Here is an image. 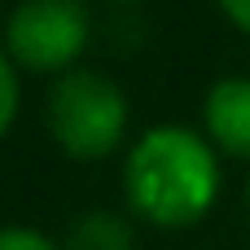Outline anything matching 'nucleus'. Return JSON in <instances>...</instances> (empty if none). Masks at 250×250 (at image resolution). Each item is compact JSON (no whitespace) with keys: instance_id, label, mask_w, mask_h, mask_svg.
<instances>
[{"instance_id":"obj_5","label":"nucleus","mask_w":250,"mask_h":250,"mask_svg":"<svg viewBox=\"0 0 250 250\" xmlns=\"http://www.w3.org/2000/svg\"><path fill=\"white\" fill-rule=\"evenodd\" d=\"M66 250H136V237H132V224L114 211H88L75 220L70 237H66Z\"/></svg>"},{"instance_id":"obj_8","label":"nucleus","mask_w":250,"mask_h":250,"mask_svg":"<svg viewBox=\"0 0 250 250\" xmlns=\"http://www.w3.org/2000/svg\"><path fill=\"white\" fill-rule=\"evenodd\" d=\"M220 4V13L242 31V35H250V0H215Z\"/></svg>"},{"instance_id":"obj_4","label":"nucleus","mask_w":250,"mask_h":250,"mask_svg":"<svg viewBox=\"0 0 250 250\" xmlns=\"http://www.w3.org/2000/svg\"><path fill=\"white\" fill-rule=\"evenodd\" d=\"M202 132L220 154L250 163V75H224L207 88Z\"/></svg>"},{"instance_id":"obj_2","label":"nucleus","mask_w":250,"mask_h":250,"mask_svg":"<svg viewBox=\"0 0 250 250\" xmlns=\"http://www.w3.org/2000/svg\"><path fill=\"white\" fill-rule=\"evenodd\" d=\"M127 119L132 110H127L123 88L110 75L83 70V66L57 75L44 101L48 136L57 141L66 158H79V163L110 158L127 141Z\"/></svg>"},{"instance_id":"obj_3","label":"nucleus","mask_w":250,"mask_h":250,"mask_svg":"<svg viewBox=\"0 0 250 250\" xmlns=\"http://www.w3.org/2000/svg\"><path fill=\"white\" fill-rule=\"evenodd\" d=\"M92 18L83 0H22L4 22V53L18 70L66 75L83 57Z\"/></svg>"},{"instance_id":"obj_1","label":"nucleus","mask_w":250,"mask_h":250,"mask_svg":"<svg viewBox=\"0 0 250 250\" xmlns=\"http://www.w3.org/2000/svg\"><path fill=\"white\" fill-rule=\"evenodd\" d=\"M220 149L185 123L145 127L123 158L127 211L154 229H189L220 202Z\"/></svg>"},{"instance_id":"obj_6","label":"nucleus","mask_w":250,"mask_h":250,"mask_svg":"<svg viewBox=\"0 0 250 250\" xmlns=\"http://www.w3.org/2000/svg\"><path fill=\"white\" fill-rule=\"evenodd\" d=\"M22 70L13 66V57L0 48V141L9 136L13 119H18V105H22Z\"/></svg>"},{"instance_id":"obj_7","label":"nucleus","mask_w":250,"mask_h":250,"mask_svg":"<svg viewBox=\"0 0 250 250\" xmlns=\"http://www.w3.org/2000/svg\"><path fill=\"white\" fill-rule=\"evenodd\" d=\"M0 250H66L62 242H53L48 233L40 229H26V224H4L0 229Z\"/></svg>"},{"instance_id":"obj_9","label":"nucleus","mask_w":250,"mask_h":250,"mask_svg":"<svg viewBox=\"0 0 250 250\" xmlns=\"http://www.w3.org/2000/svg\"><path fill=\"white\" fill-rule=\"evenodd\" d=\"M246 211H250V180H246Z\"/></svg>"}]
</instances>
